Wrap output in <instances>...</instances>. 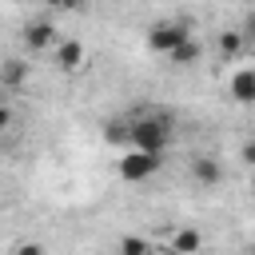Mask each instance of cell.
Instances as JSON below:
<instances>
[{
	"label": "cell",
	"instance_id": "obj_1",
	"mask_svg": "<svg viewBox=\"0 0 255 255\" xmlns=\"http://www.w3.org/2000/svg\"><path fill=\"white\" fill-rule=\"evenodd\" d=\"M167 143H171V116H167V112L131 116V147H143V151L163 155Z\"/></svg>",
	"mask_w": 255,
	"mask_h": 255
},
{
	"label": "cell",
	"instance_id": "obj_2",
	"mask_svg": "<svg viewBox=\"0 0 255 255\" xmlns=\"http://www.w3.org/2000/svg\"><path fill=\"white\" fill-rule=\"evenodd\" d=\"M159 167H163V155L143 151V147H124V159L116 163V171H120L124 183H147Z\"/></svg>",
	"mask_w": 255,
	"mask_h": 255
},
{
	"label": "cell",
	"instance_id": "obj_3",
	"mask_svg": "<svg viewBox=\"0 0 255 255\" xmlns=\"http://www.w3.org/2000/svg\"><path fill=\"white\" fill-rule=\"evenodd\" d=\"M187 36H191V28H187L183 20H155V24L147 28V48H151V52L171 56Z\"/></svg>",
	"mask_w": 255,
	"mask_h": 255
},
{
	"label": "cell",
	"instance_id": "obj_4",
	"mask_svg": "<svg viewBox=\"0 0 255 255\" xmlns=\"http://www.w3.org/2000/svg\"><path fill=\"white\" fill-rule=\"evenodd\" d=\"M199 251H203L199 227L183 223V227H171V231H167V255H199Z\"/></svg>",
	"mask_w": 255,
	"mask_h": 255
},
{
	"label": "cell",
	"instance_id": "obj_5",
	"mask_svg": "<svg viewBox=\"0 0 255 255\" xmlns=\"http://www.w3.org/2000/svg\"><path fill=\"white\" fill-rule=\"evenodd\" d=\"M187 175L199 187H215V183H223V159H215V155H191Z\"/></svg>",
	"mask_w": 255,
	"mask_h": 255
},
{
	"label": "cell",
	"instance_id": "obj_6",
	"mask_svg": "<svg viewBox=\"0 0 255 255\" xmlns=\"http://www.w3.org/2000/svg\"><path fill=\"white\" fill-rule=\"evenodd\" d=\"M227 92H231V100H235V104H255V64L235 68V72H231V80H227Z\"/></svg>",
	"mask_w": 255,
	"mask_h": 255
},
{
	"label": "cell",
	"instance_id": "obj_7",
	"mask_svg": "<svg viewBox=\"0 0 255 255\" xmlns=\"http://www.w3.org/2000/svg\"><path fill=\"white\" fill-rule=\"evenodd\" d=\"M84 60H88V52L80 40H56V68L60 72H80Z\"/></svg>",
	"mask_w": 255,
	"mask_h": 255
},
{
	"label": "cell",
	"instance_id": "obj_8",
	"mask_svg": "<svg viewBox=\"0 0 255 255\" xmlns=\"http://www.w3.org/2000/svg\"><path fill=\"white\" fill-rule=\"evenodd\" d=\"M24 44H28L32 52H44V48H56V28H52L48 20H32V24L24 28Z\"/></svg>",
	"mask_w": 255,
	"mask_h": 255
},
{
	"label": "cell",
	"instance_id": "obj_9",
	"mask_svg": "<svg viewBox=\"0 0 255 255\" xmlns=\"http://www.w3.org/2000/svg\"><path fill=\"white\" fill-rule=\"evenodd\" d=\"M24 80H28V64L24 60H4L0 64V84L4 88H20Z\"/></svg>",
	"mask_w": 255,
	"mask_h": 255
},
{
	"label": "cell",
	"instance_id": "obj_10",
	"mask_svg": "<svg viewBox=\"0 0 255 255\" xmlns=\"http://www.w3.org/2000/svg\"><path fill=\"white\" fill-rule=\"evenodd\" d=\"M243 48H247L243 32H223V36H219V56H223V64H231V60H235Z\"/></svg>",
	"mask_w": 255,
	"mask_h": 255
},
{
	"label": "cell",
	"instance_id": "obj_11",
	"mask_svg": "<svg viewBox=\"0 0 255 255\" xmlns=\"http://www.w3.org/2000/svg\"><path fill=\"white\" fill-rule=\"evenodd\" d=\"M195 60H199V44H195V36H187V40L171 52V64H175V68H187V64H195Z\"/></svg>",
	"mask_w": 255,
	"mask_h": 255
},
{
	"label": "cell",
	"instance_id": "obj_12",
	"mask_svg": "<svg viewBox=\"0 0 255 255\" xmlns=\"http://www.w3.org/2000/svg\"><path fill=\"white\" fill-rule=\"evenodd\" d=\"M120 255H155V247L143 235H124L120 239Z\"/></svg>",
	"mask_w": 255,
	"mask_h": 255
},
{
	"label": "cell",
	"instance_id": "obj_13",
	"mask_svg": "<svg viewBox=\"0 0 255 255\" xmlns=\"http://www.w3.org/2000/svg\"><path fill=\"white\" fill-rule=\"evenodd\" d=\"M239 32H243V40H247V48L255 52V12H251V16L243 20V28H239Z\"/></svg>",
	"mask_w": 255,
	"mask_h": 255
},
{
	"label": "cell",
	"instance_id": "obj_14",
	"mask_svg": "<svg viewBox=\"0 0 255 255\" xmlns=\"http://www.w3.org/2000/svg\"><path fill=\"white\" fill-rule=\"evenodd\" d=\"M239 159H243L247 167H255V139H247V143L239 147Z\"/></svg>",
	"mask_w": 255,
	"mask_h": 255
},
{
	"label": "cell",
	"instance_id": "obj_15",
	"mask_svg": "<svg viewBox=\"0 0 255 255\" xmlns=\"http://www.w3.org/2000/svg\"><path fill=\"white\" fill-rule=\"evenodd\" d=\"M16 255H44V247H40V243H20Z\"/></svg>",
	"mask_w": 255,
	"mask_h": 255
},
{
	"label": "cell",
	"instance_id": "obj_16",
	"mask_svg": "<svg viewBox=\"0 0 255 255\" xmlns=\"http://www.w3.org/2000/svg\"><path fill=\"white\" fill-rule=\"evenodd\" d=\"M8 128H12V108L0 104V131H8Z\"/></svg>",
	"mask_w": 255,
	"mask_h": 255
},
{
	"label": "cell",
	"instance_id": "obj_17",
	"mask_svg": "<svg viewBox=\"0 0 255 255\" xmlns=\"http://www.w3.org/2000/svg\"><path fill=\"white\" fill-rule=\"evenodd\" d=\"M48 8H80V0H44Z\"/></svg>",
	"mask_w": 255,
	"mask_h": 255
},
{
	"label": "cell",
	"instance_id": "obj_18",
	"mask_svg": "<svg viewBox=\"0 0 255 255\" xmlns=\"http://www.w3.org/2000/svg\"><path fill=\"white\" fill-rule=\"evenodd\" d=\"M251 108H255V104H251Z\"/></svg>",
	"mask_w": 255,
	"mask_h": 255
},
{
	"label": "cell",
	"instance_id": "obj_19",
	"mask_svg": "<svg viewBox=\"0 0 255 255\" xmlns=\"http://www.w3.org/2000/svg\"><path fill=\"white\" fill-rule=\"evenodd\" d=\"M251 255H255V251H251Z\"/></svg>",
	"mask_w": 255,
	"mask_h": 255
}]
</instances>
